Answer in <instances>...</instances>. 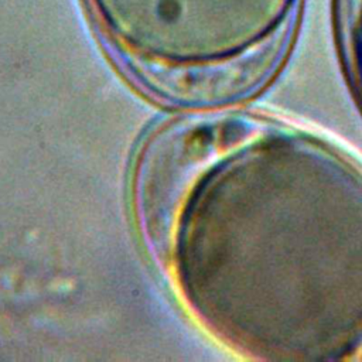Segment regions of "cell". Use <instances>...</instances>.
<instances>
[{
  "instance_id": "obj_1",
  "label": "cell",
  "mask_w": 362,
  "mask_h": 362,
  "mask_svg": "<svg viewBox=\"0 0 362 362\" xmlns=\"http://www.w3.org/2000/svg\"><path fill=\"white\" fill-rule=\"evenodd\" d=\"M212 141V129L206 124L177 122L157 133L143 153L136 181L137 211L156 250L170 247L181 204Z\"/></svg>"
}]
</instances>
